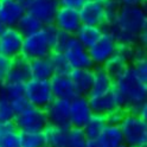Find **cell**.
Returning <instances> with one entry per match:
<instances>
[{"mask_svg": "<svg viewBox=\"0 0 147 147\" xmlns=\"http://www.w3.org/2000/svg\"><path fill=\"white\" fill-rule=\"evenodd\" d=\"M52 24L57 27V30L74 36L78 30V27L82 25L78 10L59 7L56 12Z\"/></svg>", "mask_w": 147, "mask_h": 147, "instance_id": "13", "label": "cell"}, {"mask_svg": "<svg viewBox=\"0 0 147 147\" xmlns=\"http://www.w3.org/2000/svg\"><path fill=\"white\" fill-rule=\"evenodd\" d=\"M102 32H103L102 27L82 24L74 36L76 37V39L83 45L86 49H89L98 40Z\"/></svg>", "mask_w": 147, "mask_h": 147, "instance_id": "24", "label": "cell"}, {"mask_svg": "<svg viewBox=\"0 0 147 147\" xmlns=\"http://www.w3.org/2000/svg\"><path fill=\"white\" fill-rule=\"evenodd\" d=\"M103 6H105V17H106L105 25H112L116 18L120 5L116 1H114V0H103Z\"/></svg>", "mask_w": 147, "mask_h": 147, "instance_id": "33", "label": "cell"}, {"mask_svg": "<svg viewBox=\"0 0 147 147\" xmlns=\"http://www.w3.org/2000/svg\"><path fill=\"white\" fill-rule=\"evenodd\" d=\"M19 134L13 120L0 122V147H20Z\"/></svg>", "mask_w": 147, "mask_h": 147, "instance_id": "22", "label": "cell"}, {"mask_svg": "<svg viewBox=\"0 0 147 147\" xmlns=\"http://www.w3.org/2000/svg\"><path fill=\"white\" fill-rule=\"evenodd\" d=\"M10 64H11L10 58L0 55V83L4 81V78L6 76V72H7L8 68H10Z\"/></svg>", "mask_w": 147, "mask_h": 147, "instance_id": "37", "label": "cell"}, {"mask_svg": "<svg viewBox=\"0 0 147 147\" xmlns=\"http://www.w3.org/2000/svg\"><path fill=\"white\" fill-rule=\"evenodd\" d=\"M93 115L88 102V96L76 95L70 100V126L82 128Z\"/></svg>", "mask_w": 147, "mask_h": 147, "instance_id": "14", "label": "cell"}, {"mask_svg": "<svg viewBox=\"0 0 147 147\" xmlns=\"http://www.w3.org/2000/svg\"><path fill=\"white\" fill-rule=\"evenodd\" d=\"M131 65L134 68L135 72L138 74V76L147 83V59L146 58L135 59L131 63Z\"/></svg>", "mask_w": 147, "mask_h": 147, "instance_id": "34", "label": "cell"}, {"mask_svg": "<svg viewBox=\"0 0 147 147\" xmlns=\"http://www.w3.org/2000/svg\"><path fill=\"white\" fill-rule=\"evenodd\" d=\"M45 114L48 117V123L63 126L70 128V101L62 98H53L45 107Z\"/></svg>", "mask_w": 147, "mask_h": 147, "instance_id": "11", "label": "cell"}, {"mask_svg": "<svg viewBox=\"0 0 147 147\" xmlns=\"http://www.w3.org/2000/svg\"><path fill=\"white\" fill-rule=\"evenodd\" d=\"M88 139L86 138L83 129L76 127H70L68 142L65 147H87Z\"/></svg>", "mask_w": 147, "mask_h": 147, "instance_id": "31", "label": "cell"}, {"mask_svg": "<svg viewBox=\"0 0 147 147\" xmlns=\"http://www.w3.org/2000/svg\"><path fill=\"white\" fill-rule=\"evenodd\" d=\"M120 6H142L145 0H114Z\"/></svg>", "mask_w": 147, "mask_h": 147, "instance_id": "38", "label": "cell"}, {"mask_svg": "<svg viewBox=\"0 0 147 147\" xmlns=\"http://www.w3.org/2000/svg\"><path fill=\"white\" fill-rule=\"evenodd\" d=\"M103 30V29H102ZM119 44L115 38L108 31L103 30L98 40L88 49V53L91 62L95 65H103V64L117 51Z\"/></svg>", "mask_w": 147, "mask_h": 147, "instance_id": "8", "label": "cell"}, {"mask_svg": "<svg viewBox=\"0 0 147 147\" xmlns=\"http://www.w3.org/2000/svg\"><path fill=\"white\" fill-rule=\"evenodd\" d=\"M25 12L19 0H0V19L6 27H14Z\"/></svg>", "mask_w": 147, "mask_h": 147, "instance_id": "17", "label": "cell"}, {"mask_svg": "<svg viewBox=\"0 0 147 147\" xmlns=\"http://www.w3.org/2000/svg\"><path fill=\"white\" fill-rule=\"evenodd\" d=\"M58 30L53 24L44 25L39 31L25 36L23 40L22 55L26 59L49 57L53 51Z\"/></svg>", "mask_w": 147, "mask_h": 147, "instance_id": "2", "label": "cell"}, {"mask_svg": "<svg viewBox=\"0 0 147 147\" xmlns=\"http://www.w3.org/2000/svg\"><path fill=\"white\" fill-rule=\"evenodd\" d=\"M24 94L29 105L43 109L53 100L50 82L45 80L30 78L24 84Z\"/></svg>", "mask_w": 147, "mask_h": 147, "instance_id": "6", "label": "cell"}, {"mask_svg": "<svg viewBox=\"0 0 147 147\" xmlns=\"http://www.w3.org/2000/svg\"><path fill=\"white\" fill-rule=\"evenodd\" d=\"M49 57H50V61L52 63L55 74H63V75H69L71 68L69 65L67 58L64 57V55L62 52L52 51Z\"/></svg>", "mask_w": 147, "mask_h": 147, "instance_id": "30", "label": "cell"}, {"mask_svg": "<svg viewBox=\"0 0 147 147\" xmlns=\"http://www.w3.org/2000/svg\"><path fill=\"white\" fill-rule=\"evenodd\" d=\"M49 82L53 98H62L70 101L77 95L69 75L53 74V76L49 80Z\"/></svg>", "mask_w": 147, "mask_h": 147, "instance_id": "16", "label": "cell"}, {"mask_svg": "<svg viewBox=\"0 0 147 147\" xmlns=\"http://www.w3.org/2000/svg\"><path fill=\"white\" fill-rule=\"evenodd\" d=\"M58 8L57 0H32L26 12L36 17L43 25H50L53 23Z\"/></svg>", "mask_w": 147, "mask_h": 147, "instance_id": "12", "label": "cell"}, {"mask_svg": "<svg viewBox=\"0 0 147 147\" xmlns=\"http://www.w3.org/2000/svg\"><path fill=\"white\" fill-rule=\"evenodd\" d=\"M69 129L70 128L68 127L48 123L43 131L47 147H65L68 142Z\"/></svg>", "mask_w": 147, "mask_h": 147, "instance_id": "21", "label": "cell"}, {"mask_svg": "<svg viewBox=\"0 0 147 147\" xmlns=\"http://www.w3.org/2000/svg\"><path fill=\"white\" fill-rule=\"evenodd\" d=\"M123 144L128 147L146 146L147 144V121L132 113H126L120 123Z\"/></svg>", "mask_w": 147, "mask_h": 147, "instance_id": "4", "label": "cell"}, {"mask_svg": "<svg viewBox=\"0 0 147 147\" xmlns=\"http://www.w3.org/2000/svg\"><path fill=\"white\" fill-rule=\"evenodd\" d=\"M24 36L16 27H5L0 32V55L13 59L22 55Z\"/></svg>", "mask_w": 147, "mask_h": 147, "instance_id": "9", "label": "cell"}, {"mask_svg": "<svg viewBox=\"0 0 147 147\" xmlns=\"http://www.w3.org/2000/svg\"><path fill=\"white\" fill-rule=\"evenodd\" d=\"M44 25L37 19L36 17H33L32 14L25 12L23 14V17L20 18L18 23L16 24V29L22 33V36H29V34H32L37 31H39Z\"/></svg>", "mask_w": 147, "mask_h": 147, "instance_id": "28", "label": "cell"}, {"mask_svg": "<svg viewBox=\"0 0 147 147\" xmlns=\"http://www.w3.org/2000/svg\"><path fill=\"white\" fill-rule=\"evenodd\" d=\"M134 147H146V146H134Z\"/></svg>", "mask_w": 147, "mask_h": 147, "instance_id": "41", "label": "cell"}, {"mask_svg": "<svg viewBox=\"0 0 147 147\" xmlns=\"http://www.w3.org/2000/svg\"><path fill=\"white\" fill-rule=\"evenodd\" d=\"M114 87L123 94L127 101V112L145 103L147 100V83L138 76L131 64L120 76L114 80Z\"/></svg>", "mask_w": 147, "mask_h": 147, "instance_id": "3", "label": "cell"}, {"mask_svg": "<svg viewBox=\"0 0 147 147\" xmlns=\"http://www.w3.org/2000/svg\"><path fill=\"white\" fill-rule=\"evenodd\" d=\"M127 113V110L117 108L113 112H110L109 114L106 115V120H107V125H114V126H120L122 119L125 117Z\"/></svg>", "mask_w": 147, "mask_h": 147, "instance_id": "35", "label": "cell"}, {"mask_svg": "<svg viewBox=\"0 0 147 147\" xmlns=\"http://www.w3.org/2000/svg\"><path fill=\"white\" fill-rule=\"evenodd\" d=\"M146 12L142 6H120L112 25L102 29L112 34L119 45L136 47L138 37L146 31Z\"/></svg>", "mask_w": 147, "mask_h": 147, "instance_id": "1", "label": "cell"}, {"mask_svg": "<svg viewBox=\"0 0 147 147\" xmlns=\"http://www.w3.org/2000/svg\"><path fill=\"white\" fill-rule=\"evenodd\" d=\"M87 147H105V146L97 139H94V140H88L87 141Z\"/></svg>", "mask_w": 147, "mask_h": 147, "instance_id": "39", "label": "cell"}, {"mask_svg": "<svg viewBox=\"0 0 147 147\" xmlns=\"http://www.w3.org/2000/svg\"><path fill=\"white\" fill-rule=\"evenodd\" d=\"M13 121L19 131L43 132L48 126V117L43 108L29 105L14 115Z\"/></svg>", "mask_w": 147, "mask_h": 147, "instance_id": "5", "label": "cell"}, {"mask_svg": "<svg viewBox=\"0 0 147 147\" xmlns=\"http://www.w3.org/2000/svg\"><path fill=\"white\" fill-rule=\"evenodd\" d=\"M20 147H47L43 132L20 131Z\"/></svg>", "mask_w": 147, "mask_h": 147, "instance_id": "29", "label": "cell"}, {"mask_svg": "<svg viewBox=\"0 0 147 147\" xmlns=\"http://www.w3.org/2000/svg\"><path fill=\"white\" fill-rule=\"evenodd\" d=\"M88 102L93 114H98L106 116L110 112L117 109V106L113 98L112 93H106L101 95H89Z\"/></svg>", "mask_w": 147, "mask_h": 147, "instance_id": "20", "label": "cell"}, {"mask_svg": "<svg viewBox=\"0 0 147 147\" xmlns=\"http://www.w3.org/2000/svg\"><path fill=\"white\" fill-rule=\"evenodd\" d=\"M14 115L16 113L10 103V100L0 93V122L11 121L14 119Z\"/></svg>", "mask_w": 147, "mask_h": 147, "instance_id": "32", "label": "cell"}, {"mask_svg": "<svg viewBox=\"0 0 147 147\" xmlns=\"http://www.w3.org/2000/svg\"><path fill=\"white\" fill-rule=\"evenodd\" d=\"M106 126H107L106 116L93 114L87 121V123L82 127V129H83V133L88 140H94L100 136V134L102 133Z\"/></svg>", "mask_w": 147, "mask_h": 147, "instance_id": "27", "label": "cell"}, {"mask_svg": "<svg viewBox=\"0 0 147 147\" xmlns=\"http://www.w3.org/2000/svg\"><path fill=\"white\" fill-rule=\"evenodd\" d=\"M69 77L74 84L77 95L89 96L93 84V70L91 69H71Z\"/></svg>", "mask_w": 147, "mask_h": 147, "instance_id": "18", "label": "cell"}, {"mask_svg": "<svg viewBox=\"0 0 147 147\" xmlns=\"http://www.w3.org/2000/svg\"><path fill=\"white\" fill-rule=\"evenodd\" d=\"M82 24L103 27L106 24L103 0H86L78 8Z\"/></svg>", "mask_w": 147, "mask_h": 147, "instance_id": "10", "label": "cell"}, {"mask_svg": "<svg viewBox=\"0 0 147 147\" xmlns=\"http://www.w3.org/2000/svg\"><path fill=\"white\" fill-rule=\"evenodd\" d=\"M86 0H57L59 7H67V8H74V10H78V8L84 4Z\"/></svg>", "mask_w": 147, "mask_h": 147, "instance_id": "36", "label": "cell"}, {"mask_svg": "<svg viewBox=\"0 0 147 147\" xmlns=\"http://www.w3.org/2000/svg\"><path fill=\"white\" fill-rule=\"evenodd\" d=\"M5 27H6V26L4 25V23L1 22V19H0V32H1V31H3L4 29H5Z\"/></svg>", "mask_w": 147, "mask_h": 147, "instance_id": "40", "label": "cell"}, {"mask_svg": "<svg viewBox=\"0 0 147 147\" xmlns=\"http://www.w3.org/2000/svg\"><path fill=\"white\" fill-rule=\"evenodd\" d=\"M67 58L71 69H93L94 63L91 62L88 49L82 45L75 36H70L62 51Z\"/></svg>", "mask_w": 147, "mask_h": 147, "instance_id": "7", "label": "cell"}, {"mask_svg": "<svg viewBox=\"0 0 147 147\" xmlns=\"http://www.w3.org/2000/svg\"><path fill=\"white\" fill-rule=\"evenodd\" d=\"M31 78L30 64L29 59H26L23 55L11 59L10 68H8L6 76L4 78V83H17L25 84Z\"/></svg>", "mask_w": 147, "mask_h": 147, "instance_id": "15", "label": "cell"}, {"mask_svg": "<svg viewBox=\"0 0 147 147\" xmlns=\"http://www.w3.org/2000/svg\"><path fill=\"white\" fill-rule=\"evenodd\" d=\"M97 140L105 147H121L123 145V136L120 126L107 125L97 138Z\"/></svg>", "mask_w": 147, "mask_h": 147, "instance_id": "26", "label": "cell"}, {"mask_svg": "<svg viewBox=\"0 0 147 147\" xmlns=\"http://www.w3.org/2000/svg\"><path fill=\"white\" fill-rule=\"evenodd\" d=\"M93 84L89 95H101L109 93L114 87V81L102 65H95L93 69Z\"/></svg>", "mask_w": 147, "mask_h": 147, "instance_id": "19", "label": "cell"}, {"mask_svg": "<svg viewBox=\"0 0 147 147\" xmlns=\"http://www.w3.org/2000/svg\"><path fill=\"white\" fill-rule=\"evenodd\" d=\"M29 64H30L31 78L49 81L55 74L50 57L34 58V59L29 61Z\"/></svg>", "mask_w": 147, "mask_h": 147, "instance_id": "23", "label": "cell"}, {"mask_svg": "<svg viewBox=\"0 0 147 147\" xmlns=\"http://www.w3.org/2000/svg\"><path fill=\"white\" fill-rule=\"evenodd\" d=\"M119 49V48H117ZM129 61L127 59V57L120 51H116L112 57H110L105 64H103V69L107 71V74L114 80H116L121 74L127 69V67L129 65Z\"/></svg>", "mask_w": 147, "mask_h": 147, "instance_id": "25", "label": "cell"}]
</instances>
